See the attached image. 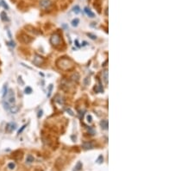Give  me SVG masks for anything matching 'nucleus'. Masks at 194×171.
Returning a JSON list of instances; mask_svg holds the SVG:
<instances>
[{
    "label": "nucleus",
    "mask_w": 194,
    "mask_h": 171,
    "mask_svg": "<svg viewBox=\"0 0 194 171\" xmlns=\"http://www.w3.org/2000/svg\"><path fill=\"white\" fill-rule=\"evenodd\" d=\"M3 108H4L5 111H9V110H10V106H11V105H10L9 103H7L6 101H3Z\"/></svg>",
    "instance_id": "4468645a"
},
{
    "label": "nucleus",
    "mask_w": 194,
    "mask_h": 171,
    "mask_svg": "<svg viewBox=\"0 0 194 171\" xmlns=\"http://www.w3.org/2000/svg\"><path fill=\"white\" fill-rule=\"evenodd\" d=\"M75 169H76L77 171H79V170L82 169V163H80V162H78V163H77V165H76V167H75Z\"/></svg>",
    "instance_id": "a211bd4d"
},
{
    "label": "nucleus",
    "mask_w": 194,
    "mask_h": 171,
    "mask_svg": "<svg viewBox=\"0 0 194 171\" xmlns=\"http://www.w3.org/2000/svg\"><path fill=\"white\" fill-rule=\"evenodd\" d=\"M50 43L53 45H58L60 43V37L58 34H54L50 38Z\"/></svg>",
    "instance_id": "7ed1b4c3"
},
{
    "label": "nucleus",
    "mask_w": 194,
    "mask_h": 171,
    "mask_svg": "<svg viewBox=\"0 0 194 171\" xmlns=\"http://www.w3.org/2000/svg\"><path fill=\"white\" fill-rule=\"evenodd\" d=\"M100 125L102 127V129L104 130H107L108 129V120H103L100 122Z\"/></svg>",
    "instance_id": "9b49d317"
},
{
    "label": "nucleus",
    "mask_w": 194,
    "mask_h": 171,
    "mask_svg": "<svg viewBox=\"0 0 194 171\" xmlns=\"http://www.w3.org/2000/svg\"><path fill=\"white\" fill-rule=\"evenodd\" d=\"M42 112H43V111H41H41H39V112H38V118H41V116H42Z\"/></svg>",
    "instance_id": "a878e982"
},
{
    "label": "nucleus",
    "mask_w": 194,
    "mask_h": 171,
    "mask_svg": "<svg viewBox=\"0 0 194 171\" xmlns=\"http://www.w3.org/2000/svg\"><path fill=\"white\" fill-rule=\"evenodd\" d=\"M16 129H17V124L16 123H9V124H7L5 130H6L8 133H11V132H13Z\"/></svg>",
    "instance_id": "20e7f679"
},
{
    "label": "nucleus",
    "mask_w": 194,
    "mask_h": 171,
    "mask_svg": "<svg viewBox=\"0 0 194 171\" xmlns=\"http://www.w3.org/2000/svg\"><path fill=\"white\" fill-rule=\"evenodd\" d=\"M86 118H87V122H89V123H92V117L91 116V115H87Z\"/></svg>",
    "instance_id": "5701e85b"
},
{
    "label": "nucleus",
    "mask_w": 194,
    "mask_h": 171,
    "mask_svg": "<svg viewBox=\"0 0 194 171\" xmlns=\"http://www.w3.org/2000/svg\"><path fill=\"white\" fill-rule=\"evenodd\" d=\"M34 156L32 155H28L27 157H26V163H32L34 162Z\"/></svg>",
    "instance_id": "f8f14e48"
},
{
    "label": "nucleus",
    "mask_w": 194,
    "mask_h": 171,
    "mask_svg": "<svg viewBox=\"0 0 194 171\" xmlns=\"http://www.w3.org/2000/svg\"><path fill=\"white\" fill-rule=\"evenodd\" d=\"M19 111V107L17 106H16V105H12L11 106H10V110H9V111H10V113H12V114H16V113H17V111Z\"/></svg>",
    "instance_id": "6e6552de"
},
{
    "label": "nucleus",
    "mask_w": 194,
    "mask_h": 171,
    "mask_svg": "<svg viewBox=\"0 0 194 171\" xmlns=\"http://www.w3.org/2000/svg\"><path fill=\"white\" fill-rule=\"evenodd\" d=\"M66 111H69V114L71 115V116H73V111H72L71 110H70V109H67V110H66Z\"/></svg>",
    "instance_id": "c85d7f7f"
},
{
    "label": "nucleus",
    "mask_w": 194,
    "mask_h": 171,
    "mask_svg": "<svg viewBox=\"0 0 194 171\" xmlns=\"http://www.w3.org/2000/svg\"><path fill=\"white\" fill-rule=\"evenodd\" d=\"M102 75H103V80H104V81L105 82V84L107 85L108 84V70H104V72H103Z\"/></svg>",
    "instance_id": "9d476101"
},
{
    "label": "nucleus",
    "mask_w": 194,
    "mask_h": 171,
    "mask_svg": "<svg viewBox=\"0 0 194 171\" xmlns=\"http://www.w3.org/2000/svg\"><path fill=\"white\" fill-rule=\"evenodd\" d=\"M8 168L10 169V170H13V169L16 168V164L15 163H10L8 164Z\"/></svg>",
    "instance_id": "6ab92c4d"
},
{
    "label": "nucleus",
    "mask_w": 194,
    "mask_h": 171,
    "mask_svg": "<svg viewBox=\"0 0 194 171\" xmlns=\"http://www.w3.org/2000/svg\"><path fill=\"white\" fill-rule=\"evenodd\" d=\"M1 4L3 5V8H4V9H6V10H9V6H8V4H7V3H5L4 1H3V0H2V1H1Z\"/></svg>",
    "instance_id": "412c9836"
},
{
    "label": "nucleus",
    "mask_w": 194,
    "mask_h": 171,
    "mask_svg": "<svg viewBox=\"0 0 194 171\" xmlns=\"http://www.w3.org/2000/svg\"><path fill=\"white\" fill-rule=\"evenodd\" d=\"M6 93H7V85H4V86L3 88V98H4L6 96Z\"/></svg>",
    "instance_id": "aec40b11"
},
{
    "label": "nucleus",
    "mask_w": 194,
    "mask_h": 171,
    "mask_svg": "<svg viewBox=\"0 0 194 171\" xmlns=\"http://www.w3.org/2000/svg\"><path fill=\"white\" fill-rule=\"evenodd\" d=\"M87 36H90V37L92 38V39H93V40H95L96 38H97V36H94V35H92V34H91V33H88V34H87Z\"/></svg>",
    "instance_id": "b1692460"
},
{
    "label": "nucleus",
    "mask_w": 194,
    "mask_h": 171,
    "mask_svg": "<svg viewBox=\"0 0 194 171\" xmlns=\"http://www.w3.org/2000/svg\"><path fill=\"white\" fill-rule=\"evenodd\" d=\"M43 58L41 56H40V55H35V58H34V61H33V62H34V64L36 66H41V64H42L43 62Z\"/></svg>",
    "instance_id": "423d86ee"
},
{
    "label": "nucleus",
    "mask_w": 194,
    "mask_h": 171,
    "mask_svg": "<svg viewBox=\"0 0 194 171\" xmlns=\"http://www.w3.org/2000/svg\"><path fill=\"white\" fill-rule=\"evenodd\" d=\"M24 92H25L26 94H30L32 92V88L30 86H27L25 88V90H24Z\"/></svg>",
    "instance_id": "f3484780"
},
{
    "label": "nucleus",
    "mask_w": 194,
    "mask_h": 171,
    "mask_svg": "<svg viewBox=\"0 0 194 171\" xmlns=\"http://www.w3.org/2000/svg\"><path fill=\"white\" fill-rule=\"evenodd\" d=\"M85 14L88 16V17H95V14H94L93 12L91 10V9H89L88 7H85Z\"/></svg>",
    "instance_id": "1a4fd4ad"
},
{
    "label": "nucleus",
    "mask_w": 194,
    "mask_h": 171,
    "mask_svg": "<svg viewBox=\"0 0 194 171\" xmlns=\"http://www.w3.org/2000/svg\"><path fill=\"white\" fill-rule=\"evenodd\" d=\"M100 160H104V158H103V156H99V157H98V159H97V163H101Z\"/></svg>",
    "instance_id": "bb28decb"
},
{
    "label": "nucleus",
    "mask_w": 194,
    "mask_h": 171,
    "mask_svg": "<svg viewBox=\"0 0 194 171\" xmlns=\"http://www.w3.org/2000/svg\"><path fill=\"white\" fill-rule=\"evenodd\" d=\"M52 2L51 0H41L40 1V6L42 9H48L51 6Z\"/></svg>",
    "instance_id": "39448f33"
},
{
    "label": "nucleus",
    "mask_w": 194,
    "mask_h": 171,
    "mask_svg": "<svg viewBox=\"0 0 194 171\" xmlns=\"http://www.w3.org/2000/svg\"><path fill=\"white\" fill-rule=\"evenodd\" d=\"M78 22H79V19L78 18H75L73 19V21H72V25L73 26V27H77L78 24Z\"/></svg>",
    "instance_id": "2eb2a0df"
},
{
    "label": "nucleus",
    "mask_w": 194,
    "mask_h": 171,
    "mask_svg": "<svg viewBox=\"0 0 194 171\" xmlns=\"http://www.w3.org/2000/svg\"><path fill=\"white\" fill-rule=\"evenodd\" d=\"M73 11L74 12L75 14H78L80 12V8L78 5H75L74 7L73 8Z\"/></svg>",
    "instance_id": "dca6fc26"
},
{
    "label": "nucleus",
    "mask_w": 194,
    "mask_h": 171,
    "mask_svg": "<svg viewBox=\"0 0 194 171\" xmlns=\"http://www.w3.org/2000/svg\"><path fill=\"white\" fill-rule=\"evenodd\" d=\"M0 17H1L2 21H8L9 20L8 17H7L6 12H4V11H2L1 12V14H0Z\"/></svg>",
    "instance_id": "ddd939ff"
},
{
    "label": "nucleus",
    "mask_w": 194,
    "mask_h": 171,
    "mask_svg": "<svg viewBox=\"0 0 194 171\" xmlns=\"http://www.w3.org/2000/svg\"><path fill=\"white\" fill-rule=\"evenodd\" d=\"M52 89H53V85H50V86H49V89H48V97H50V96H51Z\"/></svg>",
    "instance_id": "4be33fe9"
},
{
    "label": "nucleus",
    "mask_w": 194,
    "mask_h": 171,
    "mask_svg": "<svg viewBox=\"0 0 194 171\" xmlns=\"http://www.w3.org/2000/svg\"><path fill=\"white\" fill-rule=\"evenodd\" d=\"M25 127H26V125H23V126H22V128H21V129H20V130H18V134L22 133V130H24V129H25Z\"/></svg>",
    "instance_id": "393cba45"
},
{
    "label": "nucleus",
    "mask_w": 194,
    "mask_h": 171,
    "mask_svg": "<svg viewBox=\"0 0 194 171\" xmlns=\"http://www.w3.org/2000/svg\"><path fill=\"white\" fill-rule=\"evenodd\" d=\"M82 146H83V148L85 150H90L93 148V144L91 142H85V143H83Z\"/></svg>",
    "instance_id": "0eeeda50"
},
{
    "label": "nucleus",
    "mask_w": 194,
    "mask_h": 171,
    "mask_svg": "<svg viewBox=\"0 0 194 171\" xmlns=\"http://www.w3.org/2000/svg\"><path fill=\"white\" fill-rule=\"evenodd\" d=\"M9 45L11 47H15V43L14 42H10V43H9Z\"/></svg>",
    "instance_id": "cd10ccee"
},
{
    "label": "nucleus",
    "mask_w": 194,
    "mask_h": 171,
    "mask_svg": "<svg viewBox=\"0 0 194 171\" xmlns=\"http://www.w3.org/2000/svg\"><path fill=\"white\" fill-rule=\"evenodd\" d=\"M57 65L60 68L63 69V70H66V69H69L73 67V63L70 60L68 59H60V60L57 62Z\"/></svg>",
    "instance_id": "f257e3e1"
},
{
    "label": "nucleus",
    "mask_w": 194,
    "mask_h": 171,
    "mask_svg": "<svg viewBox=\"0 0 194 171\" xmlns=\"http://www.w3.org/2000/svg\"><path fill=\"white\" fill-rule=\"evenodd\" d=\"M5 100L7 103H9L10 105H13L15 104L16 102V97H15V92H14V91L12 90V89H9L8 91H7V93H6V96H5Z\"/></svg>",
    "instance_id": "f03ea898"
}]
</instances>
